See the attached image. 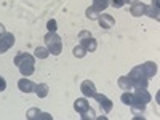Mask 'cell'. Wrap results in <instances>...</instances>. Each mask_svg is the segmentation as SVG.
<instances>
[{
	"label": "cell",
	"mask_w": 160,
	"mask_h": 120,
	"mask_svg": "<svg viewBox=\"0 0 160 120\" xmlns=\"http://www.w3.org/2000/svg\"><path fill=\"white\" fill-rule=\"evenodd\" d=\"M130 108H131V114H133V115L139 117L141 114H144L146 104H144V102H139V101H133V102L130 104Z\"/></svg>",
	"instance_id": "9a60e30c"
},
{
	"label": "cell",
	"mask_w": 160,
	"mask_h": 120,
	"mask_svg": "<svg viewBox=\"0 0 160 120\" xmlns=\"http://www.w3.org/2000/svg\"><path fill=\"white\" fill-rule=\"evenodd\" d=\"M118 87L122 88V90H125V91H130V90L133 88V85H131V82H130L128 75H123V77L118 78Z\"/></svg>",
	"instance_id": "ac0fdd59"
},
{
	"label": "cell",
	"mask_w": 160,
	"mask_h": 120,
	"mask_svg": "<svg viewBox=\"0 0 160 120\" xmlns=\"http://www.w3.org/2000/svg\"><path fill=\"white\" fill-rule=\"evenodd\" d=\"M5 88H7V82H5L3 77H0V91H3Z\"/></svg>",
	"instance_id": "4316f807"
},
{
	"label": "cell",
	"mask_w": 160,
	"mask_h": 120,
	"mask_svg": "<svg viewBox=\"0 0 160 120\" xmlns=\"http://www.w3.org/2000/svg\"><path fill=\"white\" fill-rule=\"evenodd\" d=\"M80 91H82L87 98H93L95 93H96V87H95V83H93L91 80H83L82 85H80Z\"/></svg>",
	"instance_id": "ba28073f"
},
{
	"label": "cell",
	"mask_w": 160,
	"mask_h": 120,
	"mask_svg": "<svg viewBox=\"0 0 160 120\" xmlns=\"http://www.w3.org/2000/svg\"><path fill=\"white\" fill-rule=\"evenodd\" d=\"M144 10H146V5L141 2V0H138V2H135L131 5V8H130V13L135 18H139V16H142L144 15Z\"/></svg>",
	"instance_id": "7c38bea8"
},
{
	"label": "cell",
	"mask_w": 160,
	"mask_h": 120,
	"mask_svg": "<svg viewBox=\"0 0 160 120\" xmlns=\"http://www.w3.org/2000/svg\"><path fill=\"white\" fill-rule=\"evenodd\" d=\"M15 62L18 68H19V72L24 75V77H29L34 74V69H35V61H34V56L29 55V53H18V56L15 58Z\"/></svg>",
	"instance_id": "6da1fadb"
},
{
	"label": "cell",
	"mask_w": 160,
	"mask_h": 120,
	"mask_svg": "<svg viewBox=\"0 0 160 120\" xmlns=\"http://www.w3.org/2000/svg\"><path fill=\"white\" fill-rule=\"evenodd\" d=\"M144 15H148V16L154 18L155 21H158V19H160V15H158V7H155V5H146Z\"/></svg>",
	"instance_id": "2e32d148"
},
{
	"label": "cell",
	"mask_w": 160,
	"mask_h": 120,
	"mask_svg": "<svg viewBox=\"0 0 160 120\" xmlns=\"http://www.w3.org/2000/svg\"><path fill=\"white\" fill-rule=\"evenodd\" d=\"M18 88L22 93H31V91H34L35 85H34L32 80H29V78H21L19 82H18Z\"/></svg>",
	"instance_id": "4fadbf2b"
},
{
	"label": "cell",
	"mask_w": 160,
	"mask_h": 120,
	"mask_svg": "<svg viewBox=\"0 0 160 120\" xmlns=\"http://www.w3.org/2000/svg\"><path fill=\"white\" fill-rule=\"evenodd\" d=\"M85 55H87V50H85L82 45H78V47L74 48V56H77V58H83Z\"/></svg>",
	"instance_id": "44dd1931"
},
{
	"label": "cell",
	"mask_w": 160,
	"mask_h": 120,
	"mask_svg": "<svg viewBox=\"0 0 160 120\" xmlns=\"http://www.w3.org/2000/svg\"><path fill=\"white\" fill-rule=\"evenodd\" d=\"M48 55H50L48 48H45V47H37V48H35V58L45 59V58H48Z\"/></svg>",
	"instance_id": "ffe728a7"
},
{
	"label": "cell",
	"mask_w": 160,
	"mask_h": 120,
	"mask_svg": "<svg viewBox=\"0 0 160 120\" xmlns=\"http://www.w3.org/2000/svg\"><path fill=\"white\" fill-rule=\"evenodd\" d=\"M112 7H115V8H120L122 5H125V0H112Z\"/></svg>",
	"instance_id": "484cf974"
},
{
	"label": "cell",
	"mask_w": 160,
	"mask_h": 120,
	"mask_svg": "<svg viewBox=\"0 0 160 120\" xmlns=\"http://www.w3.org/2000/svg\"><path fill=\"white\" fill-rule=\"evenodd\" d=\"M139 68H141V71H142L146 75H148V78H151V77H154V75L157 74V64L152 62V61H148V62L141 64Z\"/></svg>",
	"instance_id": "30bf717a"
},
{
	"label": "cell",
	"mask_w": 160,
	"mask_h": 120,
	"mask_svg": "<svg viewBox=\"0 0 160 120\" xmlns=\"http://www.w3.org/2000/svg\"><path fill=\"white\" fill-rule=\"evenodd\" d=\"M28 118H29V120H37V118L51 120L53 117H51L50 114H47V112H42V111H38V109L32 108V109H29V111H28Z\"/></svg>",
	"instance_id": "9c48e42d"
},
{
	"label": "cell",
	"mask_w": 160,
	"mask_h": 120,
	"mask_svg": "<svg viewBox=\"0 0 160 120\" xmlns=\"http://www.w3.org/2000/svg\"><path fill=\"white\" fill-rule=\"evenodd\" d=\"M74 109L82 115V114H85L88 109H90V102L85 99V98H78V99H75V102H74Z\"/></svg>",
	"instance_id": "8fae6325"
},
{
	"label": "cell",
	"mask_w": 160,
	"mask_h": 120,
	"mask_svg": "<svg viewBox=\"0 0 160 120\" xmlns=\"http://www.w3.org/2000/svg\"><path fill=\"white\" fill-rule=\"evenodd\" d=\"M5 32H7V31H5V26H3L2 22H0V35H3Z\"/></svg>",
	"instance_id": "83f0119b"
},
{
	"label": "cell",
	"mask_w": 160,
	"mask_h": 120,
	"mask_svg": "<svg viewBox=\"0 0 160 120\" xmlns=\"http://www.w3.org/2000/svg\"><path fill=\"white\" fill-rule=\"evenodd\" d=\"M13 45H15V35L5 32L3 35H0V53H7Z\"/></svg>",
	"instance_id": "8992f818"
},
{
	"label": "cell",
	"mask_w": 160,
	"mask_h": 120,
	"mask_svg": "<svg viewBox=\"0 0 160 120\" xmlns=\"http://www.w3.org/2000/svg\"><path fill=\"white\" fill-rule=\"evenodd\" d=\"M98 21H99V26H101V28H104V29H111L112 26L115 24V19L111 15H99Z\"/></svg>",
	"instance_id": "5bb4252c"
},
{
	"label": "cell",
	"mask_w": 160,
	"mask_h": 120,
	"mask_svg": "<svg viewBox=\"0 0 160 120\" xmlns=\"http://www.w3.org/2000/svg\"><path fill=\"white\" fill-rule=\"evenodd\" d=\"M78 38H80V45H82L87 51H95L96 50V40L91 37V34L88 31H82L78 34Z\"/></svg>",
	"instance_id": "277c9868"
},
{
	"label": "cell",
	"mask_w": 160,
	"mask_h": 120,
	"mask_svg": "<svg viewBox=\"0 0 160 120\" xmlns=\"http://www.w3.org/2000/svg\"><path fill=\"white\" fill-rule=\"evenodd\" d=\"M93 98L98 101L99 109L102 111V114H109V112L112 111V101L106 96V95H98V93H95V96H93Z\"/></svg>",
	"instance_id": "5b68a950"
},
{
	"label": "cell",
	"mask_w": 160,
	"mask_h": 120,
	"mask_svg": "<svg viewBox=\"0 0 160 120\" xmlns=\"http://www.w3.org/2000/svg\"><path fill=\"white\" fill-rule=\"evenodd\" d=\"M34 91L37 93L38 98H45V96L48 95V85H47V83H38V85H35Z\"/></svg>",
	"instance_id": "e0dca14e"
},
{
	"label": "cell",
	"mask_w": 160,
	"mask_h": 120,
	"mask_svg": "<svg viewBox=\"0 0 160 120\" xmlns=\"http://www.w3.org/2000/svg\"><path fill=\"white\" fill-rule=\"evenodd\" d=\"M135 2H138V0H125V3H130V5H133Z\"/></svg>",
	"instance_id": "f1b7e54d"
},
{
	"label": "cell",
	"mask_w": 160,
	"mask_h": 120,
	"mask_svg": "<svg viewBox=\"0 0 160 120\" xmlns=\"http://www.w3.org/2000/svg\"><path fill=\"white\" fill-rule=\"evenodd\" d=\"M82 118L83 120H88V118H95V111H93L91 108L85 112V114H82Z\"/></svg>",
	"instance_id": "d4e9b609"
},
{
	"label": "cell",
	"mask_w": 160,
	"mask_h": 120,
	"mask_svg": "<svg viewBox=\"0 0 160 120\" xmlns=\"http://www.w3.org/2000/svg\"><path fill=\"white\" fill-rule=\"evenodd\" d=\"M108 5H109V0H93V10H96L98 13L99 11H102V10H106L108 8Z\"/></svg>",
	"instance_id": "d6986e66"
},
{
	"label": "cell",
	"mask_w": 160,
	"mask_h": 120,
	"mask_svg": "<svg viewBox=\"0 0 160 120\" xmlns=\"http://www.w3.org/2000/svg\"><path fill=\"white\" fill-rule=\"evenodd\" d=\"M87 18H88V19H98V18H99V13L90 7V8H87Z\"/></svg>",
	"instance_id": "603a6c76"
},
{
	"label": "cell",
	"mask_w": 160,
	"mask_h": 120,
	"mask_svg": "<svg viewBox=\"0 0 160 120\" xmlns=\"http://www.w3.org/2000/svg\"><path fill=\"white\" fill-rule=\"evenodd\" d=\"M43 38H45V43H47L48 51L51 53L53 56H58L59 53L62 51V40H61V37L56 32H50L48 31V34Z\"/></svg>",
	"instance_id": "7a4b0ae2"
},
{
	"label": "cell",
	"mask_w": 160,
	"mask_h": 120,
	"mask_svg": "<svg viewBox=\"0 0 160 120\" xmlns=\"http://www.w3.org/2000/svg\"><path fill=\"white\" fill-rule=\"evenodd\" d=\"M131 95H133V101H139V102H144V104L151 102V95L146 91V88H136V91L131 93Z\"/></svg>",
	"instance_id": "52a82bcc"
},
{
	"label": "cell",
	"mask_w": 160,
	"mask_h": 120,
	"mask_svg": "<svg viewBox=\"0 0 160 120\" xmlns=\"http://www.w3.org/2000/svg\"><path fill=\"white\" fill-rule=\"evenodd\" d=\"M128 78H130L133 88H148L149 78H148V75L141 71L139 66H136V68L131 69V72L128 74Z\"/></svg>",
	"instance_id": "3957f363"
},
{
	"label": "cell",
	"mask_w": 160,
	"mask_h": 120,
	"mask_svg": "<svg viewBox=\"0 0 160 120\" xmlns=\"http://www.w3.org/2000/svg\"><path fill=\"white\" fill-rule=\"evenodd\" d=\"M120 99H122V102H123V104L130 106V104H131V101H133V95H131L130 91H125L123 95H122V98H120Z\"/></svg>",
	"instance_id": "7402d4cb"
},
{
	"label": "cell",
	"mask_w": 160,
	"mask_h": 120,
	"mask_svg": "<svg viewBox=\"0 0 160 120\" xmlns=\"http://www.w3.org/2000/svg\"><path fill=\"white\" fill-rule=\"evenodd\" d=\"M47 28H48V31H50V32H56V29H58L56 21H55V19H50V21L47 22Z\"/></svg>",
	"instance_id": "cb8c5ba5"
}]
</instances>
